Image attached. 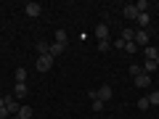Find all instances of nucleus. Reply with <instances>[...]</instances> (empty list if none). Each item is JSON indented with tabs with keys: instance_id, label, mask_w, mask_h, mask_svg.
<instances>
[{
	"instance_id": "f257e3e1",
	"label": "nucleus",
	"mask_w": 159,
	"mask_h": 119,
	"mask_svg": "<svg viewBox=\"0 0 159 119\" xmlns=\"http://www.w3.org/2000/svg\"><path fill=\"white\" fill-rule=\"evenodd\" d=\"M0 103H3V106L8 108V114H19V108H21V106L16 103V98H13V93H8V95H3V98H0Z\"/></svg>"
},
{
	"instance_id": "f03ea898",
	"label": "nucleus",
	"mask_w": 159,
	"mask_h": 119,
	"mask_svg": "<svg viewBox=\"0 0 159 119\" xmlns=\"http://www.w3.org/2000/svg\"><path fill=\"white\" fill-rule=\"evenodd\" d=\"M34 66H37V72H51L53 58L51 56H37V58H34Z\"/></svg>"
},
{
	"instance_id": "7ed1b4c3",
	"label": "nucleus",
	"mask_w": 159,
	"mask_h": 119,
	"mask_svg": "<svg viewBox=\"0 0 159 119\" xmlns=\"http://www.w3.org/2000/svg\"><path fill=\"white\" fill-rule=\"evenodd\" d=\"M148 40H151V37H148V32H146V29H135V37H133V42H135V45L141 48V51L148 45Z\"/></svg>"
},
{
	"instance_id": "20e7f679",
	"label": "nucleus",
	"mask_w": 159,
	"mask_h": 119,
	"mask_svg": "<svg viewBox=\"0 0 159 119\" xmlns=\"http://www.w3.org/2000/svg\"><path fill=\"white\" fill-rule=\"evenodd\" d=\"M138 13H141V11L135 8V3H127V6L122 8V16H125V19H130V21H135V19H138Z\"/></svg>"
},
{
	"instance_id": "39448f33",
	"label": "nucleus",
	"mask_w": 159,
	"mask_h": 119,
	"mask_svg": "<svg viewBox=\"0 0 159 119\" xmlns=\"http://www.w3.org/2000/svg\"><path fill=\"white\" fill-rule=\"evenodd\" d=\"M96 95H98V101H103V103H106L109 98L114 95V90H111V85H101V87L96 90Z\"/></svg>"
},
{
	"instance_id": "423d86ee",
	"label": "nucleus",
	"mask_w": 159,
	"mask_h": 119,
	"mask_svg": "<svg viewBox=\"0 0 159 119\" xmlns=\"http://www.w3.org/2000/svg\"><path fill=\"white\" fill-rule=\"evenodd\" d=\"M135 85L141 87V90L151 87V74H146V72H143V74H138V77H135Z\"/></svg>"
},
{
	"instance_id": "0eeeda50",
	"label": "nucleus",
	"mask_w": 159,
	"mask_h": 119,
	"mask_svg": "<svg viewBox=\"0 0 159 119\" xmlns=\"http://www.w3.org/2000/svg\"><path fill=\"white\" fill-rule=\"evenodd\" d=\"M24 13H27V16H40V13H43V8H40V3H27V6H24Z\"/></svg>"
},
{
	"instance_id": "6e6552de",
	"label": "nucleus",
	"mask_w": 159,
	"mask_h": 119,
	"mask_svg": "<svg viewBox=\"0 0 159 119\" xmlns=\"http://www.w3.org/2000/svg\"><path fill=\"white\" fill-rule=\"evenodd\" d=\"M27 93H29V87H27V82H16V87H13V98H27Z\"/></svg>"
},
{
	"instance_id": "1a4fd4ad",
	"label": "nucleus",
	"mask_w": 159,
	"mask_h": 119,
	"mask_svg": "<svg viewBox=\"0 0 159 119\" xmlns=\"http://www.w3.org/2000/svg\"><path fill=\"white\" fill-rule=\"evenodd\" d=\"M143 56H146V61H159V51L154 45H146L143 48Z\"/></svg>"
},
{
	"instance_id": "9d476101",
	"label": "nucleus",
	"mask_w": 159,
	"mask_h": 119,
	"mask_svg": "<svg viewBox=\"0 0 159 119\" xmlns=\"http://www.w3.org/2000/svg\"><path fill=\"white\" fill-rule=\"evenodd\" d=\"M96 37H98V42H101V40H109V27L106 24H98L96 27Z\"/></svg>"
},
{
	"instance_id": "9b49d317",
	"label": "nucleus",
	"mask_w": 159,
	"mask_h": 119,
	"mask_svg": "<svg viewBox=\"0 0 159 119\" xmlns=\"http://www.w3.org/2000/svg\"><path fill=\"white\" fill-rule=\"evenodd\" d=\"M56 42L66 48V42H69V34H66V29H56Z\"/></svg>"
},
{
	"instance_id": "f8f14e48",
	"label": "nucleus",
	"mask_w": 159,
	"mask_h": 119,
	"mask_svg": "<svg viewBox=\"0 0 159 119\" xmlns=\"http://www.w3.org/2000/svg\"><path fill=\"white\" fill-rule=\"evenodd\" d=\"M64 51H66V48H64V45H58V42H53V45L48 48V56H51V58H56V56H61Z\"/></svg>"
},
{
	"instance_id": "ddd939ff",
	"label": "nucleus",
	"mask_w": 159,
	"mask_h": 119,
	"mask_svg": "<svg viewBox=\"0 0 159 119\" xmlns=\"http://www.w3.org/2000/svg\"><path fill=\"white\" fill-rule=\"evenodd\" d=\"M138 24H141V29H146L148 24H151V16H148V11H143V13H138V19H135Z\"/></svg>"
},
{
	"instance_id": "4468645a",
	"label": "nucleus",
	"mask_w": 159,
	"mask_h": 119,
	"mask_svg": "<svg viewBox=\"0 0 159 119\" xmlns=\"http://www.w3.org/2000/svg\"><path fill=\"white\" fill-rule=\"evenodd\" d=\"M16 117H19V119H32V106H21Z\"/></svg>"
},
{
	"instance_id": "2eb2a0df",
	"label": "nucleus",
	"mask_w": 159,
	"mask_h": 119,
	"mask_svg": "<svg viewBox=\"0 0 159 119\" xmlns=\"http://www.w3.org/2000/svg\"><path fill=\"white\" fill-rule=\"evenodd\" d=\"M48 42H43V40H37V56H48Z\"/></svg>"
},
{
	"instance_id": "dca6fc26",
	"label": "nucleus",
	"mask_w": 159,
	"mask_h": 119,
	"mask_svg": "<svg viewBox=\"0 0 159 119\" xmlns=\"http://www.w3.org/2000/svg\"><path fill=\"white\" fill-rule=\"evenodd\" d=\"M122 51H125V53H130V56H133V53H138L141 48H138L135 42H125V45H122Z\"/></svg>"
},
{
	"instance_id": "f3484780",
	"label": "nucleus",
	"mask_w": 159,
	"mask_h": 119,
	"mask_svg": "<svg viewBox=\"0 0 159 119\" xmlns=\"http://www.w3.org/2000/svg\"><path fill=\"white\" fill-rule=\"evenodd\" d=\"M157 69H159L157 61H146V64H143V72H146V74H148V72H157Z\"/></svg>"
},
{
	"instance_id": "a211bd4d",
	"label": "nucleus",
	"mask_w": 159,
	"mask_h": 119,
	"mask_svg": "<svg viewBox=\"0 0 159 119\" xmlns=\"http://www.w3.org/2000/svg\"><path fill=\"white\" fill-rule=\"evenodd\" d=\"M148 106H151V103H148V95H143V98H138V108H141V111H146Z\"/></svg>"
},
{
	"instance_id": "6ab92c4d",
	"label": "nucleus",
	"mask_w": 159,
	"mask_h": 119,
	"mask_svg": "<svg viewBox=\"0 0 159 119\" xmlns=\"http://www.w3.org/2000/svg\"><path fill=\"white\" fill-rule=\"evenodd\" d=\"M16 82H27V69H16Z\"/></svg>"
},
{
	"instance_id": "aec40b11",
	"label": "nucleus",
	"mask_w": 159,
	"mask_h": 119,
	"mask_svg": "<svg viewBox=\"0 0 159 119\" xmlns=\"http://www.w3.org/2000/svg\"><path fill=\"white\" fill-rule=\"evenodd\" d=\"M98 48H101V53H106V51H111V42H109V40H101Z\"/></svg>"
},
{
	"instance_id": "412c9836",
	"label": "nucleus",
	"mask_w": 159,
	"mask_h": 119,
	"mask_svg": "<svg viewBox=\"0 0 159 119\" xmlns=\"http://www.w3.org/2000/svg\"><path fill=\"white\" fill-rule=\"evenodd\" d=\"M148 103L151 106H159V93H148Z\"/></svg>"
},
{
	"instance_id": "4be33fe9",
	"label": "nucleus",
	"mask_w": 159,
	"mask_h": 119,
	"mask_svg": "<svg viewBox=\"0 0 159 119\" xmlns=\"http://www.w3.org/2000/svg\"><path fill=\"white\" fill-rule=\"evenodd\" d=\"M130 74H133V77H138V74H143V66H138V64H133V66H130Z\"/></svg>"
},
{
	"instance_id": "5701e85b",
	"label": "nucleus",
	"mask_w": 159,
	"mask_h": 119,
	"mask_svg": "<svg viewBox=\"0 0 159 119\" xmlns=\"http://www.w3.org/2000/svg\"><path fill=\"white\" fill-rule=\"evenodd\" d=\"M135 8H138V11H141V13H143V11H146V8H148V3H146V0H138V3H135Z\"/></svg>"
},
{
	"instance_id": "b1692460",
	"label": "nucleus",
	"mask_w": 159,
	"mask_h": 119,
	"mask_svg": "<svg viewBox=\"0 0 159 119\" xmlns=\"http://www.w3.org/2000/svg\"><path fill=\"white\" fill-rule=\"evenodd\" d=\"M93 111H103V101H93Z\"/></svg>"
},
{
	"instance_id": "393cba45",
	"label": "nucleus",
	"mask_w": 159,
	"mask_h": 119,
	"mask_svg": "<svg viewBox=\"0 0 159 119\" xmlns=\"http://www.w3.org/2000/svg\"><path fill=\"white\" fill-rule=\"evenodd\" d=\"M6 117H11V114H8V108L3 106V103H0V119H6Z\"/></svg>"
}]
</instances>
